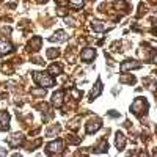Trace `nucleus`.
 Masks as SVG:
<instances>
[{"instance_id": "f257e3e1", "label": "nucleus", "mask_w": 157, "mask_h": 157, "mask_svg": "<svg viewBox=\"0 0 157 157\" xmlns=\"http://www.w3.org/2000/svg\"><path fill=\"white\" fill-rule=\"evenodd\" d=\"M33 80H35V83H38L43 88H49V86L54 85V78L49 74H44V72H33Z\"/></svg>"}, {"instance_id": "f03ea898", "label": "nucleus", "mask_w": 157, "mask_h": 157, "mask_svg": "<svg viewBox=\"0 0 157 157\" xmlns=\"http://www.w3.org/2000/svg\"><path fill=\"white\" fill-rule=\"evenodd\" d=\"M146 110H148V102L143 98H137L132 102V105H130V112L137 116H141L143 113H146Z\"/></svg>"}, {"instance_id": "7ed1b4c3", "label": "nucleus", "mask_w": 157, "mask_h": 157, "mask_svg": "<svg viewBox=\"0 0 157 157\" xmlns=\"http://www.w3.org/2000/svg\"><path fill=\"white\" fill-rule=\"evenodd\" d=\"M46 151L49 154H60L63 151V141L61 140H55V141L49 143V145L46 146Z\"/></svg>"}, {"instance_id": "20e7f679", "label": "nucleus", "mask_w": 157, "mask_h": 157, "mask_svg": "<svg viewBox=\"0 0 157 157\" xmlns=\"http://www.w3.org/2000/svg\"><path fill=\"white\" fill-rule=\"evenodd\" d=\"M141 66H143V64L138 63V61H135V60H126V61L121 63L120 69H121L123 72H126V71H129V69H140Z\"/></svg>"}, {"instance_id": "39448f33", "label": "nucleus", "mask_w": 157, "mask_h": 157, "mask_svg": "<svg viewBox=\"0 0 157 157\" xmlns=\"http://www.w3.org/2000/svg\"><path fill=\"white\" fill-rule=\"evenodd\" d=\"M101 126H102V124H101V120H99V118H93V120L88 121L85 130H86V134H94V132H98V130L101 129Z\"/></svg>"}, {"instance_id": "423d86ee", "label": "nucleus", "mask_w": 157, "mask_h": 157, "mask_svg": "<svg viewBox=\"0 0 157 157\" xmlns=\"http://www.w3.org/2000/svg\"><path fill=\"white\" fill-rule=\"evenodd\" d=\"M80 57H82V60H83L85 63H91V61L94 60V57H96V50L91 49V47H86V49L82 50Z\"/></svg>"}, {"instance_id": "0eeeda50", "label": "nucleus", "mask_w": 157, "mask_h": 157, "mask_svg": "<svg viewBox=\"0 0 157 157\" xmlns=\"http://www.w3.org/2000/svg\"><path fill=\"white\" fill-rule=\"evenodd\" d=\"M10 129V115L6 112H0V130Z\"/></svg>"}, {"instance_id": "6e6552de", "label": "nucleus", "mask_w": 157, "mask_h": 157, "mask_svg": "<svg viewBox=\"0 0 157 157\" xmlns=\"http://www.w3.org/2000/svg\"><path fill=\"white\" fill-rule=\"evenodd\" d=\"M22 141H24V137L21 134H14L13 137L8 138V145H10V148H17Z\"/></svg>"}, {"instance_id": "1a4fd4ad", "label": "nucleus", "mask_w": 157, "mask_h": 157, "mask_svg": "<svg viewBox=\"0 0 157 157\" xmlns=\"http://www.w3.org/2000/svg\"><path fill=\"white\" fill-rule=\"evenodd\" d=\"M66 39H68V35L64 33L63 30H58L54 36L49 38V41H52V43H63V41H66Z\"/></svg>"}, {"instance_id": "9d476101", "label": "nucleus", "mask_w": 157, "mask_h": 157, "mask_svg": "<svg viewBox=\"0 0 157 157\" xmlns=\"http://www.w3.org/2000/svg\"><path fill=\"white\" fill-rule=\"evenodd\" d=\"M52 104H54L57 109H60L63 105V91H57V93L52 94Z\"/></svg>"}, {"instance_id": "9b49d317", "label": "nucleus", "mask_w": 157, "mask_h": 157, "mask_svg": "<svg viewBox=\"0 0 157 157\" xmlns=\"http://www.w3.org/2000/svg\"><path fill=\"white\" fill-rule=\"evenodd\" d=\"M101 93H102V82L98 80L96 82V86L91 90V93H90V101H94V98H98Z\"/></svg>"}, {"instance_id": "f8f14e48", "label": "nucleus", "mask_w": 157, "mask_h": 157, "mask_svg": "<svg viewBox=\"0 0 157 157\" xmlns=\"http://www.w3.org/2000/svg\"><path fill=\"white\" fill-rule=\"evenodd\" d=\"M115 145H116V148L120 149V151L124 148V145H126V137H124V134H123V132H116Z\"/></svg>"}, {"instance_id": "ddd939ff", "label": "nucleus", "mask_w": 157, "mask_h": 157, "mask_svg": "<svg viewBox=\"0 0 157 157\" xmlns=\"http://www.w3.org/2000/svg\"><path fill=\"white\" fill-rule=\"evenodd\" d=\"M41 44H43V39L39 38V36H35L32 41L29 43V47H30V50H35L36 52V50L41 49Z\"/></svg>"}, {"instance_id": "4468645a", "label": "nucleus", "mask_w": 157, "mask_h": 157, "mask_svg": "<svg viewBox=\"0 0 157 157\" xmlns=\"http://www.w3.org/2000/svg\"><path fill=\"white\" fill-rule=\"evenodd\" d=\"M11 50H13L11 44L0 39V55H5V54H8V52H11Z\"/></svg>"}, {"instance_id": "2eb2a0df", "label": "nucleus", "mask_w": 157, "mask_h": 157, "mask_svg": "<svg viewBox=\"0 0 157 157\" xmlns=\"http://www.w3.org/2000/svg\"><path fill=\"white\" fill-rule=\"evenodd\" d=\"M107 149H109V143H107V140H101V141H99V145L94 148V152H107Z\"/></svg>"}, {"instance_id": "dca6fc26", "label": "nucleus", "mask_w": 157, "mask_h": 157, "mask_svg": "<svg viewBox=\"0 0 157 157\" xmlns=\"http://www.w3.org/2000/svg\"><path fill=\"white\" fill-rule=\"evenodd\" d=\"M91 27H93V30H94V32H104V30L107 29V25L104 24V22H101V21H93Z\"/></svg>"}, {"instance_id": "f3484780", "label": "nucleus", "mask_w": 157, "mask_h": 157, "mask_svg": "<svg viewBox=\"0 0 157 157\" xmlns=\"http://www.w3.org/2000/svg\"><path fill=\"white\" fill-rule=\"evenodd\" d=\"M49 72L52 75H58L61 72V66H60V64H52V66L49 68Z\"/></svg>"}, {"instance_id": "a211bd4d", "label": "nucleus", "mask_w": 157, "mask_h": 157, "mask_svg": "<svg viewBox=\"0 0 157 157\" xmlns=\"http://www.w3.org/2000/svg\"><path fill=\"white\" fill-rule=\"evenodd\" d=\"M85 3V0H69V6L71 8H82Z\"/></svg>"}, {"instance_id": "6ab92c4d", "label": "nucleus", "mask_w": 157, "mask_h": 157, "mask_svg": "<svg viewBox=\"0 0 157 157\" xmlns=\"http://www.w3.org/2000/svg\"><path fill=\"white\" fill-rule=\"evenodd\" d=\"M120 82H121V83H129V85H132V83H135V77H134V75H132V77H121Z\"/></svg>"}, {"instance_id": "aec40b11", "label": "nucleus", "mask_w": 157, "mask_h": 157, "mask_svg": "<svg viewBox=\"0 0 157 157\" xmlns=\"http://www.w3.org/2000/svg\"><path fill=\"white\" fill-rule=\"evenodd\" d=\"M60 130V126H55V127H52V129H49L47 132H46V137H52V135H55L57 132Z\"/></svg>"}, {"instance_id": "412c9836", "label": "nucleus", "mask_w": 157, "mask_h": 157, "mask_svg": "<svg viewBox=\"0 0 157 157\" xmlns=\"http://www.w3.org/2000/svg\"><path fill=\"white\" fill-rule=\"evenodd\" d=\"M58 57V50L57 49H49L47 50V58H55Z\"/></svg>"}, {"instance_id": "4be33fe9", "label": "nucleus", "mask_w": 157, "mask_h": 157, "mask_svg": "<svg viewBox=\"0 0 157 157\" xmlns=\"http://www.w3.org/2000/svg\"><path fill=\"white\" fill-rule=\"evenodd\" d=\"M109 115H110V116H113V118H118V116H120V113H115V110H110V112H109Z\"/></svg>"}, {"instance_id": "5701e85b", "label": "nucleus", "mask_w": 157, "mask_h": 157, "mask_svg": "<svg viewBox=\"0 0 157 157\" xmlns=\"http://www.w3.org/2000/svg\"><path fill=\"white\" fill-rule=\"evenodd\" d=\"M8 154V151L6 149H3V148H0V155H6Z\"/></svg>"}]
</instances>
